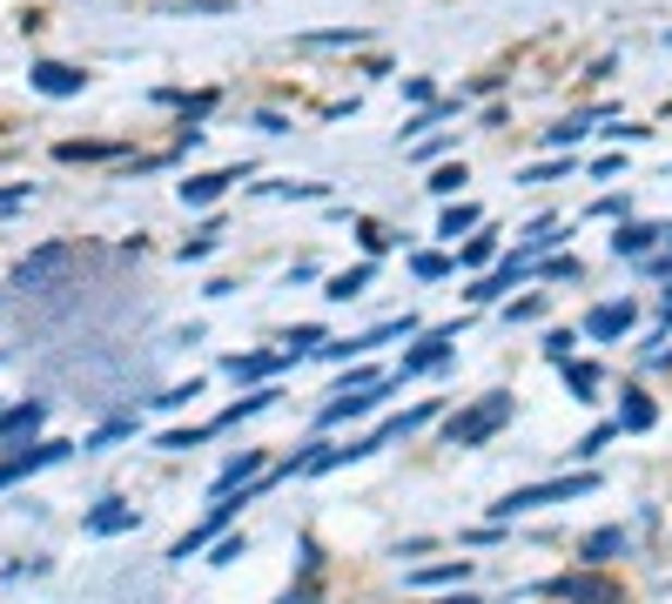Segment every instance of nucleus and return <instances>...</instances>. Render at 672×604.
Returning <instances> with one entry per match:
<instances>
[{"mask_svg":"<svg viewBox=\"0 0 672 604\" xmlns=\"http://www.w3.org/2000/svg\"><path fill=\"white\" fill-rule=\"evenodd\" d=\"M504 423H511V396L491 390V396H478V403H464V410L444 423V436H451V451H478V443H491Z\"/></svg>","mask_w":672,"mask_h":604,"instance_id":"1","label":"nucleus"},{"mask_svg":"<svg viewBox=\"0 0 672 604\" xmlns=\"http://www.w3.org/2000/svg\"><path fill=\"white\" fill-rule=\"evenodd\" d=\"M585 491H599V477H591V470L559 477V483H532V491H511V497L491 504V517H525V510H545V504H572V497H585Z\"/></svg>","mask_w":672,"mask_h":604,"instance_id":"2","label":"nucleus"},{"mask_svg":"<svg viewBox=\"0 0 672 604\" xmlns=\"http://www.w3.org/2000/svg\"><path fill=\"white\" fill-rule=\"evenodd\" d=\"M383 396H390V383H383V377H370V370H357V377H350V383L323 403V417H316V423L337 430V423H350V417H370Z\"/></svg>","mask_w":672,"mask_h":604,"instance_id":"3","label":"nucleus"},{"mask_svg":"<svg viewBox=\"0 0 672 604\" xmlns=\"http://www.w3.org/2000/svg\"><path fill=\"white\" fill-rule=\"evenodd\" d=\"M68 269H74V249H68V242H48V249H34V256L14 269L8 289H48V282H61Z\"/></svg>","mask_w":672,"mask_h":604,"instance_id":"4","label":"nucleus"},{"mask_svg":"<svg viewBox=\"0 0 672 604\" xmlns=\"http://www.w3.org/2000/svg\"><path fill=\"white\" fill-rule=\"evenodd\" d=\"M68 451H82V443H34L27 436V451H8V457H0V491H8V483H21V477H34V470H48V464H61Z\"/></svg>","mask_w":672,"mask_h":604,"instance_id":"5","label":"nucleus"},{"mask_svg":"<svg viewBox=\"0 0 672 604\" xmlns=\"http://www.w3.org/2000/svg\"><path fill=\"white\" fill-rule=\"evenodd\" d=\"M545 597H559V604H619V584L599 578V571H565V578H551Z\"/></svg>","mask_w":672,"mask_h":604,"instance_id":"6","label":"nucleus"},{"mask_svg":"<svg viewBox=\"0 0 672 604\" xmlns=\"http://www.w3.org/2000/svg\"><path fill=\"white\" fill-rule=\"evenodd\" d=\"M235 510H243V497H235V491H229V497H216V504H209V517L195 523L188 538H175V551H169V557L182 564V557H195V551H203V544H216V538L229 531V517H235Z\"/></svg>","mask_w":672,"mask_h":604,"instance_id":"7","label":"nucleus"},{"mask_svg":"<svg viewBox=\"0 0 672 604\" xmlns=\"http://www.w3.org/2000/svg\"><path fill=\"white\" fill-rule=\"evenodd\" d=\"M27 81H34V88H41L48 101H74V95L88 88V74H82V67H68V61H34V67H27Z\"/></svg>","mask_w":672,"mask_h":604,"instance_id":"8","label":"nucleus"},{"mask_svg":"<svg viewBox=\"0 0 672 604\" xmlns=\"http://www.w3.org/2000/svg\"><path fill=\"white\" fill-rule=\"evenodd\" d=\"M451 343H457V330H430L417 349H404V362H398V383H404V377H424V370H438V362H451Z\"/></svg>","mask_w":672,"mask_h":604,"instance_id":"9","label":"nucleus"},{"mask_svg":"<svg viewBox=\"0 0 672 604\" xmlns=\"http://www.w3.org/2000/svg\"><path fill=\"white\" fill-rule=\"evenodd\" d=\"M82 531H88V538H114V531H135V504H114V497H108V504H95V510L82 517Z\"/></svg>","mask_w":672,"mask_h":604,"instance_id":"10","label":"nucleus"},{"mask_svg":"<svg viewBox=\"0 0 672 604\" xmlns=\"http://www.w3.org/2000/svg\"><path fill=\"white\" fill-rule=\"evenodd\" d=\"M48 410L41 403H14V410H0V443H21V436H41Z\"/></svg>","mask_w":672,"mask_h":604,"instance_id":"11","label":"nucleus"},{"mask_svg":"<svg viewBox=\"0 0 672 604\" xmlns=\"http://www.w3.org/2000/svg\"><path fill=\"white\" fill-rule=\"evenodd\" d=\"M625 330H632V303H599V309L585 316V336H599V343H612Z\"/></svg>","mask_w":672,"mask_h":604,"instance_id":"12","label":"nucleus"},{"mask_svg":"<svg viewBox=\"0 0 672 604\" xmlns=\"http://www.w3.org/2000/svg\"><path fill=\"white\" fill-rule=\"evenodd\" d=\"M243 175H249V169H222V175H188V182H182V201H188V209H209V201H216V195H222L229 182H243Z\"/></svg>","mask_w":672,"mask_h":604,"instance_id":"13","label":"nucleus"},{"mask_svg":"<svg viewBox=\"0 0 672 604\" xmlns=\"http://www.w3.org/2000/svg\"><path fill=\"white\" fill-rule=\"evenodd\" d=\"M665 229H646V222H625L619 235H612V256H625V262H639V256H652V242H659Z\"/></svg>","mask_w":672,"mask_h":604,"instance_id":"14","label":"nucleus"},{"mask_svg":"<svg viewBox=\"0 0 672 604\" xmlns=\"http://www.w3.org/2000/svg\"><path fill=\"white\" fill-rule=\"evenodd\" d=\"M625 436H639V430H652L659 423V410H652V396H639V390H625V403H619V417H612Z\"/></svg>","mask_w":672,"mask_h":604,"instance_id":"15","label":"nucleus"},{"mask_svg":"<svg viewBox=\"0 0 672 604\" xmlns=\"http://www.w3.org/2000/svg\"><path fill=\"white\" fill-rule=\"evenodd\" d=\"M625 544H632V538L619 531V523H606V531H591L578 551H585V564H612V557H625Z\"/></svg>","mask_w":672,"mask_h":604,"instance_id":"16","label":"nucleus"},{"mask_svg":"<svg viewBox=\"0 0 672 604\" xmlns=\"http://www.w3.org/2000/svg\"><path fill=\"white\" fill-rule=\"evenodd\" d=\"M370 275H377V262H357V269H343V275H330V303H350V296H364L370 289Z\"/></svg>","mask_w":672,"mask_h":604,"instance_id":"17","label":"nucleus"},{"mask_svg":"<svg viewBox=\"0 0 672 604\" xmlns=\"http://www.w3.org/2000/svg\"><path fill=\"white\" fill-rule=\"evenodd\" d=\"M290 356H229V377L235 383H262V377H276Z\"/></svg>","mask_w":672,"mask_h":604,"instance_id":"18","label":"nucleus"},{"mask_svg":"<svg viewBox=\"0 0 672 604\" xmlns=\"http://www.w3.org/2000/svg\"><path fill=\"white\" fill-rule=\"evenodd\" d=\"M276 396H283V390H276V383H262L256 396H243V403H229V410L216 417V430H229V423H243V417H256V410H269V403H276Z\"/></svg>","mask_w":672,"mask_h":604,"instance_id":"19","label":"nucleus"},{"mask_svg":"<svg viewBox=\"0 0 672 604\" xmlns=\"http://www.w3.org/2000/svg\"><path fill=\"white\" fill-rule=\"evenodd\" d=\"M256 470H262V457H256V451H243V457H235V464H229V470L216 477V497H229V491H235V483H249Z\"/></svg>","mask_w":672,"mask_h":604,"instance_id":"20","label":"nucleus"},{"mask_svg":"<svg viewBox=\"0 0 672 604\" xmlns=\"http://www.w3.org/2000/svg\"><path fill=\"white\" fill-rule=\"evenodd\" d=\"M471 578V557H457V564H430V571H417L411 584H430V591H438V584H464Z\"/></svg>","mask_w":672,"mask_h":604,"instance_id":"21","label":"nucleus"},{"mask_svg":"<svg viewBox=\"0 0 672 604\" xmlns=\"http://www.w3.org/2000/svg\"><path fill=\"white\" fill-rule=\"evenodd\" d=\"M364 27H330V34H303V48H364Z\"/></svg>","mask_w":672,"mask_h":604,"instance_id":"22","label":"nucleus"},{"mask_svg":"<svg viewBox=\"0 0 672 604\" xmlns=\"http://www.w3.org/2000/svg\"><path fill=\"white\" fill-rule=\"evenodd\" d=\"M216 242H222V222H203V229H195V235L182 242V262H203V256L216 249Z\"/></svg>","mask_w":672,"mask_h":604,"instance_id":"23","label":"nucleus"},{"mask_svg":"<svg viewBox=\"0 0 672 604\" xmlns=\"http://www.w3.org/2000/svg\"><path fill=\"white\" fill-rule=\"evenodd\" d=\"M471 229H478V209H471V201H457V209H444V222H438V235H471Z\"/></svg>","mask_w":672,"mask_h":604,"instance_id":"24","label":"nucleus"},{"mask_svg":"<svg viewBox=\"0 0 672 604\" xmlns=\"http://www.w3.org/2000/svg\"><path fill=\"white\" fill-rule=\"evenodd\" d=\"M491 256H498V235H471L464 249H457V262H464V269H485Z\"/></svg>","mask_w":672,"mask_h":604,"instance_id":"25","label":"nucleus"},{"mask_svg":"<svg viewBox=\"0 0 672 604\" xmlns=\"http://www.w3.org/2000/svg\"><path fill=\"white\" fill-rule=\"evenodd\" d=\"M578 135H591V114H572V121H559V128H545V141H551V148H572Z\"/></svg>","mask_w":672,"mask_h":604,"instance_id":"26","label":"nucleus"},{"mask_svg":"<svg viewBox=\"0 0 672 604\" xmlns=\"http://www.w3.org/2000/svg\"><path fill=\"white\" fill-rule=\"evenodd\" d=\"M457 182H464V161H444V169H430V195H457Z\"/></svg>","mask_w":672,"mask_h":604,"instance_id":"27","label":"nucleus"},{"mask_svg":"<svg viewBox=\"0 0 672 604\" xmlns=\"http://www.w3.org/2000/svg\"><path fill=\"white\" fill-rule=\"evenodd\" d=\"M559 370H565V383H572L578 396H591V390H599V370H591V362H559Z\"/></svg>","mask_w":672,"mask_h":604,"instance_id":"28","label":"nucleus"},{"mask_svg":"<svg viewBox=\"0 0 672 604\" xmlns=\"http://www.w3.org/2000/svg\"><path fill=\"white\" fill-rule=\"evenodd\" d=\"M54 155H61V161H101V155H114V148H101V141H61Z\"/></svg>","mask_w":672,"mask_h":604,"instance_id":"29","label":"nucleus"},{"mask_svg":"<svg viewBox=\"0 0 672 604\" xmlns=\"http://www.w3.org/2000/svg\"><path fill=\"white\" fill-rule=\"evenodd\" d=\"M411 269H417V275H424V282H438V275H451V269H457V262H451V256H438V249H430V256H417V262H411Z\"/></svg>","mask_w":672,"mask_h":604,"instance_id":"30","label":"nucleus"},{"mask_svg":"<svg viewBox=\"0 0 672 604\" xmlns=\"http://www.w3.org/2000/svg\"><path fill=\"white\" fill-rule=\"evenodd\" d=\"M612 436H619V423H599V430H591V436L578 443V451H572V457H599V451H606V443H612Z\"/></svg>","mask_w":672,"mask_h":604,"instance_id":"31","label":"nucleus"},{"mask_svg":"<svg viewBox=\"0 0 672 604\" xmlns=\"http://www.w3.org/2000/svg\"><path fill=\"white\" fill-rule=\"evenodd\" d=\"M572 343H578L572 330H551V336H545V356H551V362H572Z\"/></svg>","mask_w":672,"mask_h":604,"instance_id":"32","label":"nucleus"},{"mask_svg":"<svg viewBox=\"0 0 672 604\" xmlns=\"http://www.w3.org/2000/svg\"><path fill=\"white\" fill-rule=\"evenodd\" d=\"M532 275H551V282H578V262L572 256H551L545 269H532Z\"/></svg>","mask_w":672,"mask_h":604,"instance_id":"33","label":"nucleus"},{"mask_svg":"<svg viewBox=\"0 0 672 604\" xmlns=\"http://www.w3.org/2000/svg\"><path fill=\"white\" fill-rule=\"evenodd\" d=\"M504 316H511V322H538V316H545V296H518Z\"/></svg>","mask_w":672,"mask_h":604,"instance_id":"34","label":"nucleus"},{"mask_svg":"<svg viewBox=\"0 0 672 604\" xmlns=\"http://www.w3.org/2000/svg\"><path fill=\"white\" fill-rule=\"evenodd\" d=\"M404 95H411L417 108H430V101H438V88H430V81H424V74H411V81H404Z\"/></svg>","mask_w":672,"mask_h":604,"instance_id":"35","label":"nucleus"},{"mask_svg":"<svg viewBox=\"0 0 672 604\" xmlns=\"http://www.w3.org/2000/svg\"><path fill=\"white\" fill-rule=\"evenodd\" d=\"M383 249H390V235H383V229H377V222H364V256H370V262H377V256H383Z\"/></svg>","mask_w":672,"mask_h":604,"instance_id":"36","label":"nucleus"},{"mask_svg":"<svg viewBox=\"0 0 672 604\" xmlns=\"http://www.w3.org/2000/svg\"><path fill=\"white\" fill-rule=\"evenodd\" d=\"M591 215H612V222H625V195H599V201H591Z\"/></svg>","mask_w":672,"mask_h":604,"instance_id":"37","label":"nucleus"},{"mask_svg":"<svg viewBox=\"0 0 672 604\" xmlns=\"http://www.w3.org/2000/svg\"><path fill=\"white\" fill-rule=\"evenodd\" d=\"M216 108V95H195V101H182V128H188V121H203Z\"/></svg>","mask_w":672,"mask_h":604,"instance_id":"38","label":"nucleus"},{"mask_svg":"<svg viewBox=\"0 0 672 604\" xmlns=\"http://www.w3.org/2000/svg\"><path fill=\"white\" fill-rule=\"evenodd\" d=\"M21 201H27V182H14V188H0V215H14Z\"/></svg>","mask_w":672,"mask_h":604,"instance_id":"39","label":"nucleus"},{"mask_svg":"<svg viewBox=\"0 0 672 604\" xmlns=\"http://www.w3.org/2000/svg\"><path fill=\"white\" fill-rule=\"evenodd\" d=\"M559 175H572V161H551V169H525V182H559Z\"/></svg>","mask_w":672,"mask_h":604,"instance_id":"40","label":"nucleus"},{"mask_svg":"<svg viewBox=\"0 0 672 604\" xmlns=\"http://www.w3.org/2000/svg\"><path fill=\"white\" fill-rule=\"evenodd\" d=\"M276 604H316V584H303V591H290V597H276Z\"/></svg>","mask_w":672,"mask_h":604,"instance_id":"41","label":"nucleus"},{"mask_svg":"<svg viewBox=\"0 0 672 604\" xmlns=\"http://www.w3.org/2000/svg\"><path fill=\"white\" fill-rule=\"evenodd\" d=\"M430 604H478V597H471V591H457V597H430Z\"/></svg>","mask_w":672,"mask_h":604,"instance_id":"42","label":"nucleus"}]
</instances>
